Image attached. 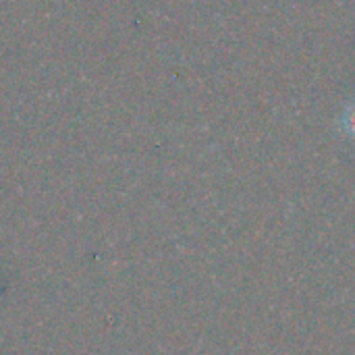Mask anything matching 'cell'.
I'll return each mask as SVG.
<instances>
[{"label": "cell", "instance_id": "cell-1", "mask_svg": "<svg viewBox=\"0 0 355 355\" xmlns=\"http://www.w3.org/2000/svg\"><path fill=\"white\" fill-rule=\"evenodd\" d=\"M339 129L347 139L355 141V98L345 104V108L341 112V119H339Z\"/></svg>", "mask_w": 355, "mask_h": 355}]
</instances>
